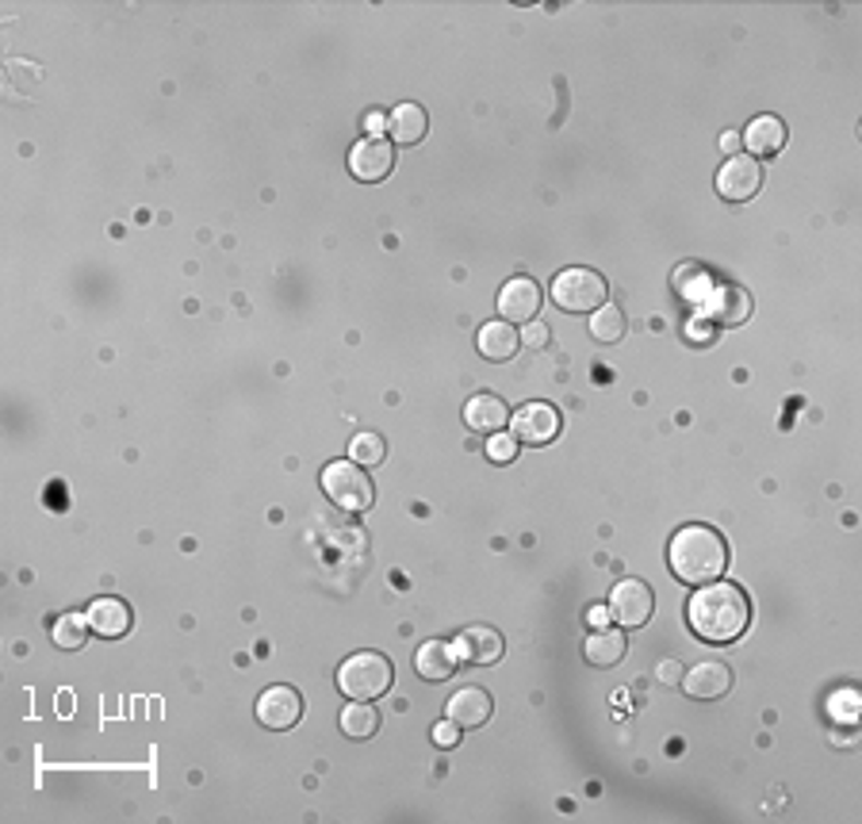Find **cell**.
<instances>
[{
    "instance_id": "35",
    "label": "cell",
    "mask_w": 862,
    "mask_h": 824,
    "mask_svg": "<svg viewBox=\"0 0 862 824\" xmlns=\"http://www.w3.org/2000/svg\"><path fill=\"white\" fill-rule=\"evenodd\" d=\"M721 146H725V154H729V157H737L740 154V134L737 131H725L721 134Z\"/></svg>"
},
{
    "instance_id": "19",
    "label": "cell",
    "mask_w": 862,
    "mask_h": 824,
    "mask_svg": "<svg viewBox=\"0 0 862 824\" xmlns=\"http://www.w3.org/2000/svg\"><path fill=\"white\" fill-rule=\"evenodd\" d=\"M625 648H628V636L621 625H602L595 629V633L587 636V644H583V656H587V664H595V668H613V664H621L625 659Z\"/></svg>"
},
{
    "instance_id": "5",
    "label": "cell",
    "mask_w": 862,
    "mask_h": 824,
    "mask_svg": "<svg viewBox=\"0 0 862 824\" xmlns=\"http://www.w3.org/2000/svg\"><path fill=\"white\" fill-rule=\"evenodd\" d=\"M322 491L330 494V503H337L342 511H369L376 491H372V476H364V468L357 461H334L322 468Z\"/></svg>"
},
{
    "instance_id": "26",
    "label": "cell",
    "mask_w": 862,
    "mask_h": 824,
    "mask_svg": "<svg viewBox=\"0 0 862 824\" xmlns=\"http://www.w3.org/2000/svg\"><path fill=\"white\" fill-rule=\"evenodd\" d=\"M349 453H354V461L361 464V468H376V464L387 456V445H384L380 433H357L354 445H349Z\"/></svg>"
},
{
    "instance_id": "13",
    "label": "cell",
    "mask_w": 862,
    "mask_h": 824,
    "mask_svg": "<svg viewBox=\"0 0 862 824\" xmlns=\"http://www.w3.org/2000/svg\"><path fill=\"white\" fill-rule=\"evenodd\" d=\"M491 714H494V702L487 694V686H464L445 706V717L460 725V729H479V725L491 721Z\"/></svg>"
},
{
    "instance_id": "33",
    "label": "cell",
    "mask_w": 862,
    "mask_h": 824,
    "mask_svg": "<svg viewBox=\"0 0 862 824\" xmlns=\"http://www.w3.org/2000/svg\"><path fill=\"white\" fill-rule=\"evenodd\" d=\"M686 338L690 342H714V326H706V319H694L686 330Z\"/></svg>"
},
{
    "instance_id": "34",
    "label": "cell",
    "mask_w": 862,
    "mask_h": 824,
    "mask_svg": "<svg viewBox=\"0 0 862 824\" xmlns=\"http://www.w3.org/2000/svg\"><path fill=\"white\" fill-rule=\"evenodd\" d=\"M384 127H387V119L380 116V111H369V116H364V131H369V134H380Z\"/></svg>"
},
{
    "instance_id": "12",
    "label": "cell",
    "mask_w": 862,
    "mask_h": 824,
    "mask_svg": "<svg viewBox=\"0 0 862 824\" xmlns=\"http://www.w3.org/2000/svg\"><path fill=\"white\" fill-rule=\"evenodd\" d=\"M682 691H686L690 698H698V702L725 698V694L732 691L729 664H721V659H706V664H698V668H690L686 676H682Z\"/></svg>"
},
{
    "instance_id": "21",
    "label": "cell",
    "mask_w": 862,
    "mask_h": 824,
    "mask_svg": "<svg viewBox=\"0 0 862 824\" xmlns=\"http://www.w3.org/2000/svg\"><path fill=\"white\" fill-rule=\"evenodd\" d=\"M387 131H392V142H399V146H415V142H422L426 131H430V116H426L422 104L403 100L399 108L387 116Z\"/></svg>"
},
{
    "instance_id": "31",
    "label": "cell",
    "mask_w": 862,
    "mask_h": 824,
    "mask_svg": "<svg viewBox=\"0 0 862 824\" xmlns=\"http://www.w3.org/2000/svg\"><path fill=\"white\" fill-rule=\"evenodd\" d=\"M656 676H659V683H663V686H679L682 683V664H679V659H663Z\"/></svg>"
},
{
    "instance_id": "6",
    "label": "cell",
    "mask_w": 862,
    "mask_h": 824,
    "mask_svg": "<svg viewBox=\"0 0 862 824\" xmlns=\"http://www.w3.org/2000/svg\"><path fill=\"white\" fill-rule=\"evenodd\" d=\"M759 189H763V165L752 154L729 157L721 165V174H717V192L729 204H747V200L759 196Z\"/></svg>"
},
{
    "instance_id": "14",
    "label": "cell",
    "mask_w": 862,
    "mask_h": 824,
    "mask_svg": "<svg viewBox=\"0 0 862 824\" xmlns=\"http://www.w3.org/2000/svg\"><path fill=\"white\" fill-rule=\"evenodd\" d=\"M456 656L464 659V664H476V668H491V664H499L502 659V636L494 633V629H487V625H471V629H464L460 636H456Z\"/></svg>"
},
{
    "instance_id": "9",
    "label": "cell",
    "mask_w": 862,
    "mask_h": 824,
    "mask_svg": "<svg viewBox=\"0 0 862 824\" xmlns=\"http://www.w3.org/2000/svg\"><path fill=\"white\" fill-rule=\"evenodd\" d=\"M258 721L273 732L296 729L303 721V694L296 686H268L265 694L258 698Z\"/></svg>"
},
{
    "instance_id": "1",
    "label": "cell",
    "mask_w": 862,
    "mask_h": 824,
    "mask_svg": "<svg viewBox=\"0 0 862 824\" xmlns=\"http://www.w3.org/2000/svg\"><path fill=\"white\" fill-rule=\"evenodd\" d=\"M690 629L709 644H732L744 636L752 625V598L740 590V583L714 580L698 587V595L690 598Z\"/></svg>"
},
{
    "instance_id": "2",
    "label": "cell",
    "mask_w": 862,
    "mask_h": 824,
    "mask_svg": "<svg viewBox=\"0 0 862 824\" xmlns=\"http://www.w3.org/2000/svg\"><path fill=\"white\" fill-rule=\"evenodd\" d=\"M667 560H671V572L679 583H686V587H706V583L721 580V575L729 572V545H725V537L709 526H682L679 534L671 537Z\"/></svg>"
},
{
    "instance_id": "30",
    "label": "cell",
    "mask_w": 862,
    "mask_h": 824,
    "mask_svg": "<svg viewBox=\"0 0 862 824\" xmlns=\"http://www.w3.org/2000/svg\"><path fill=\"white\" fill-rule=\"evenodd\" d=\"M522 342H526V349H534V354H541V349H549L552 342V330L544 326V322H526V330H522Z\"/></svg>"
},
{
    "instance_id": "29",
    "label": "cell",
    "mask_w": 862,
    "mask_h": 824,
    "mask_svg": "<svg viewBox=\"0 0 862 824\" xmlns=\"http://www.w3.org/2000/svg\"><path fill=\"white\" fill-rule=\"evenodd\" d=\"M828 709H831V717H836V721L854 725V721H859V694H854V691H839V694H831Z\"/></svg>"
},
{
    "instance_id": "25",
    "label": "cell",
    "mask_w": 862,
    "mask_h": 824,
    "mask_svg": "<svg viewBox=\"0 0 862 824\" xmlns=\"http://www.w3.org/2000/svg\"><path fill=\"white\" fill-rule=\"evenodd\" d=\"M625 314L618 311L613 303H602L595 314H590V334H595V342H602V346H613V342L625 338Z\"/></svg>"
},
{
    "instance_id": "8",
    "label": "cell",
    "mask_w": 862,
    "mask_h": 824,
    "mask_svg": "<svg viewBox=\"0 0 862 824\" xmlns=\"http://www.w3.org/2000/svg\"><path fill=\"white\" fill-rule=\"evenodd\" d=\"M606 610H610V618L621 629H640L651 618V610H656V598H651V587L644 580H621L610 590V606Z\"/></svg>"
},
{
    "instance_id": "28",
    "label": "cell",
    "mask_w": 862,
    "mask_h": 824,
    "mask_svg": "<svg viewBox=\"0 0 862 824\" xmlns=\"http://www.w3.org/2000/svg\"><path fill=\"white\" fill-rule=\"evenodd\" d=\"M517 438L514 433H491V441H487V461L491 464H510L517 456Z\"/></svg>"
},
{
    "instance_id": "18",
    "label": "cell",
    "mask_w": 862,
    "mask_h": 824,
    "mask_svg": "<svg viewBox=\"0 0 862 824\" xmlns=\"http://www.w3.org/2000/svg\"><path fill=\"white\" fill-rule=\"evenodd\" d=\"M415 668H418V676H422L426 683H445V679H453L456 668H460V656H456L453 644L426 641L422 648H418V656H415Z\"/></svg>"
},
{
    "instance_id": "7",
    "label": "cell",
    "mask_w": 862,
    "mask_h": 824,
    "mask_svg": "<svg viewBox=\"0 0 862 824\" xmlns=\"http://www.w3.org/2000/svg\"><path fill=\"white\" fill-rule=\"evenodd\" d=\"M395 169V142L380 139V134H369L361 139L354 150H349V174L364 184H380L384 177H392Z\"/></svg>"
},
{
    "instance_id": "32",
    "label": "cell",
    "mask_w": 862,
    "mask_h": 824,
    "mask_svg": "<svg viewBox=\"0 0 862 824\" xmlns=\"http://www.w3.org/2000/svg\"><path fill=\"white\" fill-rule=\"evenodd\" d=\"M433 740H438L441 748H453L456 740H460V725H456V721H441L438 729H433Z\"/></svg>"
},
{
    "instance_id": "3",
    "label": "cell",
    "mask_w": 862,
    "mask_h": 824,
    "mask_svg": "<svg viewBox=\"0 0 862 824\" xmlns=\"http://www.w3.org/2000/svg\"><path fill=\"white\" fill-rule=\"evenodd\" d=\"M395 683L392 659L380 656V652H357L337 668V691L349 702H372L384 698Z\"/></svg>"
},
{
    "instance_id": "4",
    "label": "cell",
    "mask_w": 862,
    "mask_h": 824,
    "mask_svg": "<svg viewBox=\"0 0 862 824\" xmlns=\"http://www.w3.org/2000/svg\"><path fill=\"white\" fill-rule=\"evenodd\" d=\"M606 296H610L606 276L595 273V268L575 265V268L556 273V280H552V303H556L560 311H572V314L598 311V307L606 303Z\"/></svg>"
},
{
    "instance_id": "20",
    "label": "cell",
    "mask_w": 862,
    "mask_h": 824,
    "mask_svg": "<svg viewBox=\"0 0 862 824\" xmlns=\"http://www.w3.org/2000/svg\"><path fill=\"white\" fill-rule=\"evenodd\" d=\"M786 139H790V134H786V123L778 116H759V119H752V123H747V131H744V146L752 150V157L755 162H759V157H775L778 150L786 146Z\"/></svg>"
},
{
    "instance_id": "16",
    "label": "cell",
    "mask_w": 862,
    "mask_h": 824,
    "mask_svg": "<svg viewBox=\"0 0 862 824\" xmlns=\"http://www.w3.org/2000/svg\"><path fill=\"white\" fill-rule=\"evenodd\" d=\"M131 621H134L131 606L116 595H104L88 606V625H93V633L104 636V641H119V636H127L131 633Z\"/></svg>"
},
{
    "instance_id": "11",
    "label": "cell",
    "mask_w": 862,
    "mask_h": 824,
    "mask_svg": "<svg viewBox=\"0 0 862 824\" xmlns=\"http://www.w3.org/2000/svg\"><path fill=\"white\" fill-rule=\"evenodd\" d=\"M541 288L529 276H514V280L502 284L499 291V311L506 322H534L537 311H541Z\"/></svg>"
},
{
    "instance_id": "27",
    "label": "cell",
    "mask_w": 862,
    "mask_h": 824,
    "mask_svg": "<svg viewBox=\"0 0 862 824\" xmlns=\"http://www.w3.org/2000/svg\"><path fill=\"white\" fill-rule=\"evenodd\" d=\"M674 284H679V291L686 299H706L709 291H714L709 273H706V268H698V265H690V268H682V273H674Z\"/></svg>"
},
{
    "instance_id": "17",
    "label": "cell",
    "mask_w": 862,
    "mask_h": 824,
    "mask_svg": "<svg viewBox=\"0 0 862 824\" xmlns=\"http://www.w3.org/2000/svg\"><path fill=\"white\" fill-rule=\"evenodd\" d=\"M464 422L476 433H502L510 426V407L491 392H479L464 403Z\"/></svg>"
},
{
    "instance_id": "22",
    "label": "cell",
    "mask_w": 862,
    "mask_h": 824,
    "mask_svg": "<svg viewBox=\"0 0 862 824\" xmlns=\"http://www.w3.org/2000/svg\"><path fill=\"white\" fill-rule=\"evenodd\" d=\"M522 349V334L514 330V322H487L483 330H479V354L487 357V361H510V357Z\"/></svg>"
},
{
    "instance_id": "24",
    "label": "cell",
    "mask_w": 862,
    "mask_h": 824,
    "mask_svg": "<svg viewBox=\"0 0 862 824\" xmlns=\"http://www.w3.org/2000/svg\"><path fill=\"white\" fill-rule=\"evenodd\" d=\"M380 729V714L369 702H354V706L342 709V732L349 740H369Z\"/></svg>"
},
{
    "instance_id": "10",
    "label": "cell",
    "mask_w": 862,
    "mask_h": 824,
    "mask_svg": "<svg viewBox=\"0 0 862 824\" xmlns=\"http://www.w3.org/2000/svg\"><path fill=\"white\" fill-rule=\"evenodd\" d=\"M510 426H514L517 445H549L560 433V415L549 403H526L522 410L510 415Z\"/></svg>"
},
{
    "instance_id": "36",
    "label": "cell",
    "mask_w": 862,
    "mask_h": 824,
    "mask_svg": "<svg viewBox=\"0 0 862 824\" xmlns=\"http://www.w3.org/2000/svg\"><path fill=\"white\" fill-rule=\"evenodd\" d=\"M590 625L595 629L610 625V610H606V606H595V610H590Z\"/></svg>"
},
{
    "instance_id": "15",
    "label": "cell",
    "mask_w": 862,
    "mask_h": 824,
    "mask_svg": "<svg viewBox=\"0 0 862 824\" xmlns=\"http://www.w3.org/2000/svg\"><path fill=\"white\" fill-rule=\"evenodd\" d=\"M706 311L717 326H744L752 319V296L737 284H725V288H714L706 296Z\"/></svg>"
},
{
    "instance_id": "23",
    "label": "cell",
    "mask_w": 862,
    "mask_h": 824,
    "mask_svg": "<svg viewBox=\"0 0 862 824\" xmlns=\"http://www.w3.org/2000/svg\"><path fill=\"white\" fill-rule=\"evenodd\" d=\"M88 633H93L88 613H62V618L55 621V629H50V641L65 652H77V648H85Z\"/></svg>"
}]
</instances>
